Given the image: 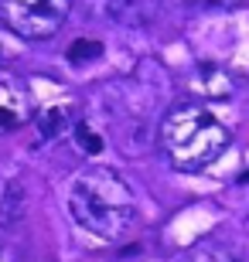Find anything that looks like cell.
<instances>
[{"label":"cell","mask_w":249,"mask_h":262,"mask_svg":"<svg viewBox=\"0 0 249 262\" xmlns=\"http://www.w3.org/2000/svg\"><path fill=\"white\" fill-rule=\"evenodd\" d=\"M229 140H232L229 126L198 102L174 106L157 126L161 154L167 157V164L174 170H184V174H195L201 167H208L212 160H219Z\"/></svg>","instance_id":"cell-2"},{"label":"cell","mask_w":249,"mask_h":262,"mask_svg":"<svg viewBox=\"0 0 249 262\" xmlns=\"http://www.w3.org/2000/svg\"><path fill=\"white\" fill-rule=\"evenodd\" d=\"M28 211V198L24 187L10 177H0V228H14Z\"/></svg>","instance_id":"cell-6"},{"label":"cell","mask_w":249,"mask_h":262,"mask_svg":"<svg viewBox=\"0 0 249 262\" xmlns=\"http://www.w3.org/2000/svg\"><path fill=\"white\" fill-rule=\"evenodd\" d=\"M72 222L99 242H120L137 218V201L123 174L113 167H89L75 177L68 191Z\"/></svg>","instance_id":"cell-1"},{"label":"cell","mask_w":249,"mask_h":262,"mask_svg":"<svg viewBox=\"0 0 249 262\" xmlns=\"http://www.w3.org/2000/svg\"><path fill=\"white\" fill-rule=\"evenodd\" d=\"M195 7H205V10H236L242 7L246 0H191Z\"/></svg>","instance_id":"cell-11"},{"label":"cell","mask_w":249,"mask_h":262,"mask_svg":"<svg viewBox=\"0 0 249 262\" xmlns=\"http://www.w3.org/2000/svg\"><path fill=\"white\" fill-rule=\"evenodd\" d=\"M72 140H75L79 154H86V157L103 154V146H106V136L99 133L92 123H86V119H79V123H75V129H72Z\"/></svg>","instance_id":"cell-9"},{"label":"cell","mask_w":249,"mask_h":262,"mask_svg":"<svg viewBox=\"0 0 249 262\" xmlns=\"http://www.w3.org/2000/svg\"><path fill=\"white\" fill-rule=\"evenodd\" d=\"M116 24H147L154 20V0H106Z\"/></svg>","instance_id":"cell-7"},{"label":"cell","mask_w":249,"mask_h":262,"mask_svg":"<svg viewBox=\"0 0 249 262\" xmlns=\"http://www.w3.org/2000/svg\"><path fill=\"white\" fill-rule=\"evenodd\" d=\"M34 113H38V106H34L31 89L17 78H0V136L31 126Z\"/></svg>","instance_id":"cell-4"},{"label":"cell","mask_w":249,"mask_h":262,"mask_svg":"<svg viewBox=\"0 0 249 262\" xmlns=\"http://www.w3.org/2000/svg\"><path fill=\"white\" fill-rule=\"evenodd\" d=\"M31 123H34V129H38V143H58L65 133L75 129L79 116H75V106L55 102V106H48V109H38Z\"/></svg>","instance_id":"cell-5"},{"label":"cell","mask_w":249,"mask_h":262,"mask_svg":"<svg viewBox=\"0 0 249 262\" xmlns=\"http://www.w3.org/2000/svg\"><path fill=\"white\" fill-rule=\"evenodd\" d=\"M72 0H0V20L24 41H48L65 28Z\"/></svg>","instance_id":"cell-3"},{"label":"cell","mask_w":249,"mask_h":262,"mask_svg":"<svg viewBox=\"0 0 249 262\" xmlns=\"http://www.w3.org/2000/svg\"><path fill=\"white\" fill-rule=\"evenodd\" d=\"M99 55H103V45L92 41V38H82L68 48V61H92V58H99Z\"/></svg>","instance_id":"cell-10"},{"label":"cell","mask_w":249,"mask_h":262,"mask_svg":"<svg viewBox=\"0 0 249 262\" xmlns=\"http://www.w3.org/2000/svg\"><path fill=\"white\" fill-rule=\"evenodd\" d=\"M184 262H242L225 242H198L195 249H188Z\"/></svg>","instance_id":"cell-8"}]
</instances>
